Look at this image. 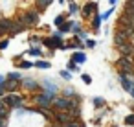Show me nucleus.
I'll use <instances>...</instances> for the list:
<instances>
[{
    "label": "nucleus",
    "mask_w": 134,
    "mask_h": 127,
    "mask_svg": "<svg viewBox=\"0 0 134 127\" xmlns=\"http://www.w3.org/2000/svg\"><path fill=\"white\" fill-rule=\"evenodd\" d=\"M6 79H8V81H22V76H20L19 72H9V74L6 76Z\"/></svg>",
    "instance_id": "obj_19"
},
{
    "label": "nucleus",
    "mask_w": 134,
    "mask_h": 127,
    "mask_svg": "<svg viewBox=\"0 0 134 127\" xmlns=\"http://www.w3.org/2000/svg\"><path fill=\"white\" fill-rule=\"evenodd\" d=\"M31 66H33L31 61H20L19 63V68H31Z\"/></svg>",
    "instance_id": "obj_23"
},
{
    "label": "nucleus",
    "mask_w": 134,
    "mask_h": 127,
    "mask_svg": "<svg viewBox=\"0 0 134 127\" xmlns=\"http://www.w3.org/2000/svg\"><path fill=\"white\" fill-rule=\"evenodd\" d=\"M0 127H6V120H2V118H0Z\"/></svg>",
    "instance_id": "obj_35"
},
{
    "label": "nucleus",
    "mask_w": 134,
    "mask_h": 127,
    "mask_svg": "<svg viewBox=\"0 0 134 127\" xmlns=\"http://www.w3.org/2000/svg\"><path fill=\"white\" fill-rule=\"evenodd\" d=\"M57 90H59V87H57L53 81H50V79H44V81H42V92H48V94L55 96Z\"/></svg>",
    "instance_id": "obj_10"
},
{
    "label": "nucleus",
    "mask_w": 134,
    "mask_h": 127,
    "mask_svg": "<svg viewBox=\"0 0 134 127\" xmlns=\"http://www.w3.org/2000/svg\"><path fill=\"white\" fill-rule=\"evenodd\" d=\"M13 24H15V20H11V19H0V31H2V35L4 33H11Z\"/></svg>",
    "instance_id": "obj_11"
},
{
    "label": "nucleus",
    "mask_w": 134,
    "mask_h": 127,
    "mask_svg": "<svg viewBox=\"0 0 134 127\" xmlns=\"http://www.w3.org/2000/svg\"><path fill=\"white\" fill-rule=\"evenodd\" d=\"M17 22L22 24V26H26V28H30V26H37V24H39V13H37L35 9L24 11V13L17 19Z\"/></svg>",
    "instance_id": "obj_1"
},
{
    "label": "nucleus",
    "mask_w": 134,
    "mask_h": 127,
    "mask_svg": "<svg viewBox=\"0 0 134 127\" xmlns=\"http://www.w3.org/2000/svg\"><path fill=\"white\" fill-rule=\"evenodd\" d=\"M53 22H55V26H63V24H64V17H63V15H59V17H55V20H53Z\"/></svg>",
    "instance_id": "obj_25"
},
{
    "label": "nucleus",
    "mask_w": 134,
    "mask_h": 127,
    "mask_svg": "<svg viewBox=\"0 0 134 127\" xmlns=\"http://www.w3.org/2000/svg\"><path fill=\"white\" fill-rule=\"evenodd\" d=\"M66 31H72V22L70 20H64V24L59 26V33H66Z\"/></svg>",
    "instance_id": "obj_20"
},
{
    "label": "nucleus",
    "mask_w": 134,
    "mask_h": 127,
    "mask_svg": "<svg viewBox=\"0 0 134 127\" xmlns=\"http://www.w3.org/2000/svg\"><path fill=\"white\" fill-rule=\"evenodd\" d=\"M116 66L119 68V72L121 74H129V76H132V72H134V63H132V59H127V57H119L118 59V63H116Z\"/></svg>",
    "instance_id": "obj_4"
},
{
    "label": "nucleus",
    "mask_w": 134,
    "mask_h": 127,
    "mask_svg": "<svg viewBox=\"0 0 134 127\" xmlns=\"http://www.w3.org/2000/svg\"><path fill=\"white\" fill-rule=\"evenodd\" d=\"M130 94H132V96H134V88H132V92H130Z\"/></svg>",
    "instance_id": "obj_36"
},
{
    "label": "nucleus",
    "mask_w": 134,
    "mask_h": 127,
    "mask_svg": "<svg viewBox=\"0 0 134 127\" xmlns=\"http://www.w3.org/2000/svg\"><path fill=\"white\" fill-rule=\"evenodd\" d=\"M125 123H127V125H134V114H129V116L125 118Z\"/></svg>",
    "instance_id": "obj_27"
},
{
    "label": "nucleus",
    "mask_w": 134,
    "mask_h": 127,
    "mask_svg": "<svg viewBox=\"0 0 134 127\" xmlns=\"http://www.w3.org/2000/svg\"><path fill=\"white\" fill-rule=\"evenodd\" d=\"M61 76H63L64 79H70V72H64V70H63V72H61Z\"/></svg>",
    "instance_id": "obj_34"
},
{
    "label": "nucleus",
    "mask_w": 134,
    "mask_h": 127,
    "mask_svg": "<svg viewBox=\"0 0 134 127\" xmlns=\"http://www.w3.org/2000/svg\"><path fill=\"white\" fill-rule=\"evenodd\" d=\"M24 30H28L26 26H22V24H19L17 20H15V24H13V30H11V35H17V33H22Z\"/></svg>",
    "instance_id": "obj_18"
},
{
    "label": "nucleus",
    "mask_w": 134,
    "mask_h": 127,
    "mask_svg": "<svg viewBox=\"0 0 134 127\" xmlns=\"http://www.w3.org/2000/svg\"><path fill=\"white\" fill-rule=\"evenodd\" d=\"M123 15L134 19V0H132V2H125V11H123Z\"/></svg>",
    "instance_id": "obj_14"
},
{
    "label": "nucleus",
    "mask_w": 134,
    "mask_h": 127,
    "mask_svg": "<svg viewBox=\"0 0 134 127\" xmlns=\"http://www.w3.org/2000/svg\"><path fill=\"white\" fill-rule=\"evenodd\" d=\"M20 87L24 88V90H30V92H37L39 88H41V83H37L33 77H22V83H20Z\"/></svg>",
    "instance_id": "obj_5"
},
{
    "label": "nucleus",
    "mask_w": 134,
    "mask_h": 127,
    "mask_svg": "<svg viewBox=\"0 0 134 127\" xmlns=\"http://www.w3.org/2000/svg\"><path fill=\"white\" fill-rule=\"evenodd\" d=\"M53 98H55V96H52V94H48V92H39V94L33 96V101L39 105V109H50L52 103H53Z\"/></svg>",
    "instance_id": "obj_3"
},
{
    "label": "nucleus",
    "mask_w": 134,
    "mask_h": 127,
    "mask_svg": "<svg viewBox=\"0 0 134 127\" xmlns=\"http://www.w3.org/2000/svg\"><path fill=\"white\" fill-rule=\"evenodd\" d=\"M35 66H37V68L46 70V68H50V63H48V61H37V63H35Z\"/></svg>",
    "instance_id": "obj_22"
},
{
    "label": "nucleus",
    "mask_w": 134,
    "mask_h": 127,
    "mask_svg": "<svg viewBox=\"0 0 134 127\" xmlns=\"http://www.w3.org/2000/svg\"><path fill=\"white\" fill-rule=\"evenodd\" d=\"M28 55H33V57H41V55H44L42 52H41V48H37V46H33V48H30L28 52H26Z\"/></svg>",
    "instance_id": "obj_21"
},
{
    "label": "nucleus",
    "mask_w": 134,
    "mask_h": 127,
    "mask_svg": "<svg viewBox=\"0 0 134 127\" xmlns=\"http://www.w3.org/2000/svg\"><path fill=\"white\" fill-rule=\"evenodd\" d=\"M63 127H85V123L83 121H70V123H66Z\"/></svg>",
    "instance_id": "obj_24"
},
{
    "label": "nucleus",
    "mask_w": 134,
    "mask_h": 127,
    "mask_svg": "<svg viewBox=\"0 0 134 127\" xmlns=\"http://www.w3.org/2000/svg\"><path fill=\"white\" fill-rule=\"evenodd\" d=\"M94 105H96V107H103V105H105V99H103V98H94Z\"/></svg>",
    "instance_id": "obj_26"
},
{
    "label": "nucleus",
    "mask_w": 134,
    "mask_h": 127,
    "mask_svg": "<svg viewBox=\"0 0 134 127\" xmlns=\"http://www.w3.org/2000/svg\"><path fill=\"white\" fill-rule=\"evenodd\" d=\"M52 107H53L55 110H59V112H61V110H68V109H70V99H68V98H57V96H55Z\"/></svg>",
    "instance_id": "obj_6"
},
{
    "label": "nucleus",
    "mask_w": 134,
    "mask_h": 127,
    "mask_svg": "<svg viewBox=\"0 0 134 127\" xmlns=\"http://www.w3.org/2000/svg\"><path fill=\"white\" fill-rule=\"evenodd\" d=\"M119 81H121V87H123L125 90L132 92V88H134V81H132V79H129L125 74H119Z\"/></svg>",
    "instance_id": "obj_12"
},
{
    "label": "nucleus",
    "mask_w": 134,
    "mask_h": 127,
    "mask_svg": "<svg viewBox=\"0 0 134 127\" xmlns=\"http://www.w3.org/2000/svg\"><path fill=\"white\" fill-rule=\"evenodd\" d=\"M72 61H74L75 65H77V63H85V61H86V55L81 54V52H75V54L72 55Z\"/></svg>",
    "instance_id": "obj_17"
},
{
    "label": "nucleus",
    "mask_w": 134,
    "mask_h": 127,
    "mask_svg": "<svg viewBox=\"0 0 134 127\" xmlns=\"http://www.w3.org/2000/svg\"><path fill=\"white\" fill-rule=\"evenodd\" d=\"M83 81H85V83H90V81H92V77H90L88 74H83Z\"/></svg>",
    "instance_id": "obj_32"
},
{
    "label": "nucleus",
    "mask_w": 134,
    "mask_h": 127,
    "mask_svg": "<svg viewBox=\"0 0 134 127\" xmlns=\"http://www.w3.org/2000/svg\"><path fill=\"white\" fill-rule=\"evenodd\" d=\"M96 11H97V4H94V2H88V4H85V8H83V15H85V17H88V15L96 13Z\"/></svg>",
    "instance_id": "obj_13"
},
{
    "label": "nucleus",
    "mask_w": 134,
    "mask_h": 127,
    "mask_svg": "<svg viewBox=\"0 0 134 127\" xmlns=\"http://www.w3.org/2000/svg\"><path fill=\"white\" fill-rule=\"evenodd\" d=\"M41 39H42V37H39V35H33V37H30L31 44H37V43H41Z\"/></svg>",
    "instance_id": "obj_28"
},
{
    "label": "nucleus",
    "mask_w": 134,
    "mask_h": 127,
    "mask_svg": "<svg viewBox=\"0 0 134 127\" xmlns=\"http://www.w3.org/2000/svg\"><path fill=\"white\" fill-rule=\"evenodd\" d=\"M0 35H2V31H0Z\"/></svg>",
    "instance_id": "obj_37"
},
{
    "label": "nucleus",
    "mask_w": 134,
    "mask_h": 127,
    "mask_svg": "<svg viewBox=\"0 0 134 127\" xmlns=\"http://www.w3.org/2000/svg\"><path fill=\"white\" fill-rule=\"evenodd\" d=\"M0 118H2V120H8L9 118V109H8V105L2 99H0Z\"/></svg>",
    "instance_id": "obj_15"
},
{
    "label": "nucleus",
    "mask_w": 134,
    "mask_h": 127,
    "mask_svg": "<svg viewBox=\"0 0 134 127\" xmlns=\"http://www.w3.org/2000/svg\"><path fill=\"white\" fill-rule=\"evenodd\" d=\"M2 101L8 105V109H19V107H24V98L20 94H6L2 98Z\"/></svg>",
    "instance_id": "obj_2"
},
{
    "label": "nucleus",
    "mask_w": 134,
    "mask_h": 127,
    "mask_svg": "<svg viewBox=\"0 0 134 127\" xmlns=\"http://www.w3.org/2000/svg\"><path fill=\"white\" fill-rule=\"evenodd\" d=\"M35 6H37V13H39V11H44L46 8L52 6V0H41V2H37Z\"/></svg>",
    "instance_id": "obj_16"
},
{
    "label": "nucleus",
    "mask_w": 134,
    "mask_h": 127,
    "mask_svg": "<svg viewBox=\"0 0 134 127\" xmlns=\"http://www.w3.org/2000/svg\"><path fill=\"white\" fill-rule=\"evenodd\" d=\"M118 24H119L121 30H134V19L127 17V15H121L119 20H118Z\"/></svg>",
    "instance_id": "obj_9"
},
{
    "label": "nucleus",
    "mask_w": 134,
    "mask_h": 127,
    "mask_svg": "<svg viewBox=\"0 0 134 127\" xmlns=\"http://www.w3.org/2000/svg\"><path fill=\"white\" fill-rule=\"evenodd\" d=\"M86 46H88V48H94V46H96V41H86Z\"/></svg>",
    "instance_id": "obj_33"
},
{
    "label": "nucleus",
    "mask_w": 134,
    "mask_h": 127,
    "mask_svg": "<svg viewBox=\"0 0 134 127\" xmlns=\"http://www.w3.org/2000/svg\"><path fill=\"white\" fill-rule=\"evenodd\" d=\"M70 13H77V4H75V2L70 4Z\"/></svg>",
    "instance_id": "obj_31"
},
{
    "label": "nucleus",
    "mask_w": 134,
    "mask_h": 127,
    "mask_svg": "<svg viewBox=\"0 0 134 127\" xmlns=\"http://www.w3.org/2000/svg\"><path fill=\"white\" fill-rule=\"evenodd\" d=\"M8 44H9V41H8V39L0 41V50H6V48H8Z\"/></svg>",
    "instance_id": "obj_29"
},
{
    "label": "nucleus",
    "mask_w": 134,
    "mask_h": 127,
    "mask_svg": "<svg viewBox=\"0 0 134 127\" xmlns=\"http://www.w3.org/2000/svg\"><path fill=\"white\" fill-rule=\"evenodd\" d=\"M68 68H70L72 72H75V70H79V68H77V65H75L74 61H70V63H68Z\"/></svg>",
    "instance_id": "obj_30"
},
{
    "label": "nucleus",
    "mask_w": 134,
    "mask_h": 127,
    "mask_svg": "<svg viewBox=\"0 0 134 127\" xmlns=\"http://www.w3.org/2000/svg\"><path fill=\"white\" fill-rule=\"evenodd\" d=\"M118 50H119V57H127V59H132V57H134V46H132L130 43L121 44Z\"/></svg>",
    "instance_id": "obj_7"
},
{
    "label": "nucleus",
    "mask_w": 134,
    "mask_h": 127,
    "mask_svg": "<svg viewBox=\"0 0 134 127\" xmlns=\"http://www.w3.org/2000/svg\"><path fill=\"white\" fill-rule=\"evenodd\" d=\"M125 43H129V37L125 35V31L123 30H116V33H114V44H116V48H119L121 44H125Z\"/></svg>",
    "instance_id": "obj_8"
}]
</instances>
